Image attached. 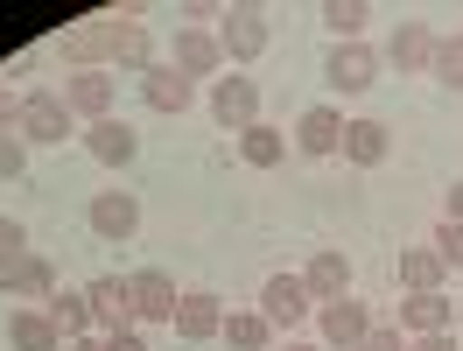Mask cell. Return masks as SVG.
<instances>
[{
  "mask_svg": "<svg viewBox=\"0 0 463 351\" xmlns=\"http://www.w3.org/2000/svg\"><path fill=\"white\" fill-rule=\"evenodd\" d=\"M29 253H35V246H29V225L0 211V281H7V274H14L22 261H29Z\"/></svg>",
  "mask_w": 463,
  "mask_h": 351,
  "instance_id": "30",
  "label": "cell"
},
{
  "mask_svg": "<svg viewBox=\"0 0 463 351\" xmlns=\"http://www.w3.org/2000/svg\"><path fill=\"white\" fill-rule=\"evenodd\" d=\"M429 246H435V261L449 267V274H463V225L457 218H442V225L429 232Z\"/></svg>",
  "mask_w": 463,
  "mask_h": 351,
  "instance_id": "31",
  "label": "cell"
},
{
  "mask_svg": "<svg viewBox=\"0 0 463 351\" xmlns=\"http://www.w3.org/2000/svg\"><path fill=\"white\" fill-rule=\"evenodd\" d=\"M337 155H345L351 169H379V162L393 155V134H386L379 119H345V141H337Z\"/></svg>",
  "mask_w": 463,
  "mask_h": 351,
  "instance_id": "18",
  "label": "cell"
},
{
  "mask_svg": "<svg viewBox=\"0 0 463 351\" xmlns=\"http://www.w3.org/2000/svg\"><path fill=\"white\" fill-rule=\"evenodd\" d=\"M281 351H323V345H309V337H288V345H281Z\"/></svg>",
  "mask_w": 463,
  "mask_h": 351,
  "instance_id": "39",
  "label": "cell"
},
{
  "mask_svg": "<svg viewBox=\"0 0 463 351\" xmlns=\"http://www.w3.org/2000/svg\"><path fill=\"white\" fill-rule=\"evenodd\" d=\"M22 176H29V141L0 134V183H22Z\"/></svg>",
  "mask_w": 463,
  "mask_h": 351,
  "instance_id": "32",
  "label": "cell"
},
{
  "mask_svg": "<svg viewBox=\"0 0 463 351\" xmlns=\"http://www.w3.org/2000/svg\"><path fill=\"white\" fill-rule=\"evenodd\" d=\"M43 317L57 323V337L71 345V337H91L99 323H91V302H85V289H57L50 302H43Z\"/></svg>",
  "mask_w": 463,
  "mask_h": 351,
  "instance_id": "23",
  "label": "cell"
},
{
  "mask_svg": "<svg viewBox=\"0 0 463 351\" xmlns=\"http://www.w3.org/2000/svg\"><path fill=\"white\" fill-rule=\"evenodd\" d=\"M323 78H330V91H373L379 85V50H365V43H337L330 57H323Z\"/></svg>",
  "mask_w": 463,
  "mask_h": 351,
  "instance_id": "7",
  "label": "cell"
},
{
  "mask_svg": "<svg viewBox=\"0 0 463 351\" xmlns=\"http://www.w3.org/2000/svg\"><path fill=\"white\" fill-rule=\"evenodd\" d=\"M134 281V323H175V281L162 274V267H141V274H127Z\"/></svg>",
  "mask_w": 463,
  "mask_h": 351,
  "instance_id": "12",
  "label": "cell"
},
{
  "mask_svg": "<svg viewBox=\"0 0 463 351\" xmlns=\"http://www.w3.org/2000/svg\"><path fill=\"white\" fill-rule=\"evenodd\" d=\"M281 155H288V134L267 127V119H253V127L239 134V162H246V169H274Z\"/></svg>",
  "mask_w": 463,
  "mask_h": 351,
  "instance_id": "26",
  "label": "cell"
},
{
  "mask_svg": "<svg viewBox=\"0 0 463 351\" xmlns=\"http://www.w3.org/2000/svg\"><path fill=\"white\" fill-rule=\"evenodd\" d=\"M85 155L91 162H106V169H134V155H141V134L127 127V119H91L85 127Z\"/></svg>",
  "mask_w": 463,
  "mask_h": 351,
  "instance_id": "9",
  "label": "cell"
},
{
  "mask_svg": "<svg viewBox=\"0 0 463 351\" xmlns=\"http://www.w3.org/2000/svg\"><path fill=\"white\" fill-rule=\"evenodd\" d=\"M317 330H323V345L358 351V345H365V330H373V309H365L358 295H345V302H317Z\"/></svg>",
  "mask_w": 463,
  "mask_h": 351,
  "instance_id": "8",
  "label": "cell"
},
{
  "mask_svg": "<svg viewBox=\"0 0 463 351\" xmlns=\"http://www.w3.org/2000/svg\"><path fill=\"white\" fill-rule=\"evenodd\" d=\"M218 337H225L232 351H274V323H267L260 309H232Z\"/></svg>",
  "mask_w": 463,
  "mask_h": 351,
  "instance_id": "27",
  "label": "cell"
},
{
  "mask_svg": "<svg viewBox=\"0 0 463 351\" xmlns=\"http://www.w3.org/2000/svg\"><path fill=\"white\" fill-rule=\"evenodd\" d=\"M85 302H91L99 337H113V330H141V323H134V281H127V274H99V281H85Z\"/></svg>",
  "mask_w": 463,
  "mask_h": 351,
  "instance_id": "3",
  "label": "cell"
},
{
  "mask_svg": "<svg viewBox=\"0 0 463 351\" xmlns=\"http://www.w3.org/2000/svg\"><path fill=\"white\" fill-rule=\"evenodd\" d=\"M63 106H71V119H113V78L106 71H78V78H63Z\"/></svg>",
  "mask_w": 463,
  "mask_h": 351,
  "instance_id": "14",
  "label": "cell"
},
{
  "mask_svg": "<svg viewBox=\"0 0 463 351\" xmlns=\"http://www.w3.org/2000/svg\"><path fill=\"white\" fill-rule=\"evenodd\" d=\"M302 289H309V302H345V295H351V261L337 253V246L309 253V267H302Z\"/></svg>",
  "mask_w": 463,
  "mask_h": 351,
  "instance_id": "15",
  "label": "cell"
},
{
  "mask_svg": "<svg viewBox=\"0 0 463 351\" xmlns=\"http://www.w3.org/2000/svg\"><path fill=\"white\" fill-rule=\"evenodd\" d=\"M317 22L337 35V43H358V35H365V22H373V7H365V0H323Z\"/></svg>",
  "mask_w": 463,
  "mask_h": 351,
  "instance_id": "28",
  "label": "cell"
},
{
  "mask_svg": "<svg viewBox=\"0 0 463 351\" xmlns=\"http://www.w3.org/2000/svg\"><path fill=\"white\" fill-rule=\"evenodd\" d=\"M211 119H218L225 134H246V127L260 119V85L239 78V71H232V78H211Z\"/></svg>",
  "mask_w": 463,
  "mask_h": 351,
  "instance_id": "5",
  "label": "cell"
},
{
  "mask_svg": "<svg viewBox=\"0 0 463 351\" xmlns=\"http://www.w3.org/2000/svg\"><path fill=\"white\" fill-rule=\"evenodd\" d=\"M14 134L29 147H50L71 134V106H63V91H22V119H14Z\"/></svg>",
  "mask_w": 463,
  "mask_h": 351,
  "instance_id": "4",
  "label": "cell"
},
{
  "mask_svg": "<svg viewBox=\"0 0 463 351\" xmlns=\"http://www.w3.org/2000/svg\"><path fill=\"white\" fill-rule=\"evenodd\" d=\"M449 323H457V309H449L442 295H407V302H401V323H393V330H401V337H442Z\"/></svg>",
  "mask_w": 463,
  "mask_h": 351,
  "instance_id": "22",
  "label": "cell"
},
{
  "mask_svg": "<svg viewBox=\"0 0 463 351\" xmlns=\"http://www.w3.org/2000/svg\"><path fill=\"white\" fill-rule=\"evenodd\" d=\"M429 78H435V85H449V91H463V35H435Z\"/></svg>",
  "mask_w": 463,
  "mask_h": 351,
  "instance_id": "29",
  "label": "cell"
},
{
  "mask_svg": "<svg viewBox=\"0 0 463 351\" xmlns=\"http://www.w3.org/2000/svg\"><path fill=\"white\" fill-rule=\"evenodd\" d=\"M141 99H147V113H190L197 85H190L175 63H155V71H141Z\"/></svg>",
  "mask_w": 463,
  "mask_h": 351,
  "instance_id": "16",
  "label": "cell"
},
{
  "mask_svg": "<svg viewBox=\"0 0 463 351\" xmlns=\"http://www.w3.org/2000/svg\"><path fill=\"white\" fill-rule=\"evenodd\" d=\"M260 317L274 323V337L281 330H302V317H317V302H309V289H302V274H267L260 281Z\"/></svg>",
  "mask_w": 463,
  "mask_h": 351,
  "instance_id": "2",
  "label": "cell"
},
{
  "mask_svg": "<svg viewBox=\"0 0 463 351\" xmlns=\"http://www.w3.org/2000/svg\"><path fill=\"white\" fill-rule=\"evenodd\" d=\"M113 71H155V35H147V22H134V14H113Z\"/></svg>",
  "mask_w": 463,
  "mask_h": 351,
  "instance_id": "19",
  "label": "cell"
},
{
  "mask_svg": "<svg viewBox=\"0 0 463 351\" xmlns=\"http://www.w3.org/2000/svg\"><path fill=\"white\" fill-rule=\"evenodd\" d=\"M358 351H407V337L393 330V323H373V330H365V345H358Z\"/></svg>",
  "mask_w": 463,
  "mask_h": 351,
  "instance_id": "33",
  "label": "cell"
},
{
  "mask_svg": "<svg viewBox=\"0 0 463 351\" xmlns=\"http://www.w3.org/2000/svg\"><path fill=\"white\" fill-rule=\"evenodd\" d=\"M407 351H457V330H442V337H407Z\"/></svg>",
  "mask_w": 463,
  "mask_h": 351,
  "instance_id": "35",
  "label": "cell"
},
{
  "mask_svg": "<svg viewBox=\"0 0 463 351\" xmlns=\"http://www.w3.org/2000/svg\"><path fill=\"white\" fill-rule=\"evenodd\" d=\"M63 57L78 63V71L113 63V14H85V22H71V29H63Z\"/></svg>",
  "mask_w": 463,
  "mask_h": 351,
  "instance_id": "10",
  "label": "cell"
},
{
  "mask_svg": "<svg viewBox=\"0 0 463 351\" xmlns=\"http://www.w3.org/2000/svg\"><path fill=\"white\" fill-rule=\"evenodd\" d=\"M63 351H106V337L91 330V337H71V345H63Z\"/></svg>",
  "mask_w": 463,
  "mask_h": 351,
  "instance_id": "38",
  "label": "cell"
},
{
  "mask_svg": "<svg viewBox=\"0 0 463 351\" xmlns=\"http://www.w3.org/2000/svg\"><path fill=\"white\" fill-rule=\"evenodd\" d=\"M337 141H345V113L337 106H309L295 119V147L302 155H337Z\"/></svg>",
  "mask_w": 463,
  "mask_h": 351,
  "instance_id": "21",
  "label": "cell"
},
{
  "mask_svg": "<svg viewBox=\"0 0 463 351\" xmlns=\"http://www.w3.org/2000/svg\"><path fill=\"white\" fill-rule=\"evenodd\" d=\"M7 345L14 351H63V337L43 309H7Z\"/></svg>",
  "mask_w": 463,
  "mask_h": 351,
  "instance_id": "25",
  "label": "cell"
},
{
  "mask_svg": "<svg viewBox=\"0 0 463 351\" xmlns=\"http://www.w3.org/2000/svg\"><path fill=\"white\" fill-rule=\"evenodd\" d=\"M449 267L435 261V246H401V289L407 295H442Z\"/></svg>",
  "mask_w": 463,
  "mask_h": 351,
  "instance_id": "24",
  "label": "cell"
},
{
  "mask_svg": "<svg viewBox=\"0 0 463 351\" xmlns=\"http://www.w3.org/2000/svg\"><path fill=\"white\" fill-rule=\"evenodd\" d=\"M429 57H435V29L429 22H393L386 63H393V71H429Z\"/></svg>",
  "mask_w": 463,
  "mask_h": 351,
  "instance_id": "20",
  "label": "cell"
},
{
  "mask_svg": "<svg viewBox=\"0 0 463 351\" xmlns=\"http://www.w3.org/2000/svg\"><path fill=\"white\" fill-rule=\"evenodd\" d=\"M85 218H91V232L106 239V246H127V239L141 232V197H134V190H99Z\"/></svg>",
  "mask_w": 463,
  "mask_h": 351,
  "instance_id": "6",
  "label": "cell"
},
{
  "mask_svg": "<svg viewBox=\"0 0 463 351\" xmlns=\"http://www.w3.org/2000/svg\"><path fill=\"white\" fill-rule=\"evenodd\" d=\"M14 119H22V91L7 85V71H0V134H14Z\"/></svg>",
  "mask_w": 463,
  "mask_h": 351,
  "instance_id": "34",
  "label": "cell"
},
{
  "mask_svg": "<svg viewBox=\"0 0 463 351\" xmlns=\"http://www.w3.org/2000/svg\"><path fill=\"white\" fill-rule=\"evenodd\" d=\"M106 351H147V337H141V330H113V337H106Z\"/></svg>",
  "mask_w": 463,
  "mask_h": 351,
  "instance_id": "36",
  "label": "cell"
},
{
  "mask_svg": "<svg viewBox=\"0 0 463 351\" xmlns=\"http://www.w3.org/2000/svg\"><path fill=\"white\" fill-rule=\"evenodd\" d=\"M0 295H7L14 309H43V302L57 295V267L43 261V253H29V261H22L14 274H7V281H0Z\"/></svg>",
  "mask_w": 463,
  "mask_h": 351,
  "instance_id": "13",
  "label": "cell"
},
{
  "mask_svg": "<svg viewBox=\"0 0 463 351\" xmlns=\"http://www.w3.org/2000/svg\"><path fill=\"white\" fill-rule=\"evenodd\" d=\"M218 50H225V63H253L267 57V43H274V29H267L260 7H232V14H218Z\"/></svg>",
  "mask_w": 463,
  "mask_h": 351,
  "instance_id": "1",
  "label": "cell"
},
{
  "mask_svg": "<svg viewBox=\"0 0 463 351\" xmlns=\"http://www.w3.org/2000/svg\"><path fill=\"white\" fill-rule=\"evenodd\" d=\"M169 63L190 78V85H197V78H218V71H225V50H218V35H211V29H183Z\"/></svg>",
  "mask_w": 463,
  "mask_h": 351,
  "instance_id": "17",
  "label": "cell"
},
{
  "mask_svg": "<svg viewBox=\"0 0 463 351\" xmlns=\"http://www.w3.org/2000/svg\"><path fill=\"white\" fill-rule=\"evenodd\" d=\"M183 345H211L218 330H225V302L218 295H203V289H190L183 302H175V323H169Z\"/></svg>",
  "mask_w": 463,
  "mask_h": 351,
  "instance_id": "11",
  "label": "cell"
},
{
  "mask_svg": "<svg viewBox=\"0 0 463 351\" xmlns=\"http://www.w3.org/2000/svg\"><path fill=\"white\" fill-rule=\"evenodd\" d=\"M442 218H457V225H463V176L449 183V211H442Z\"/></svg>",
  "mask_w": 463,
  "mask_h": 351,
  "instance_id": "37",
  "label": "cell"
}]
</instances>
